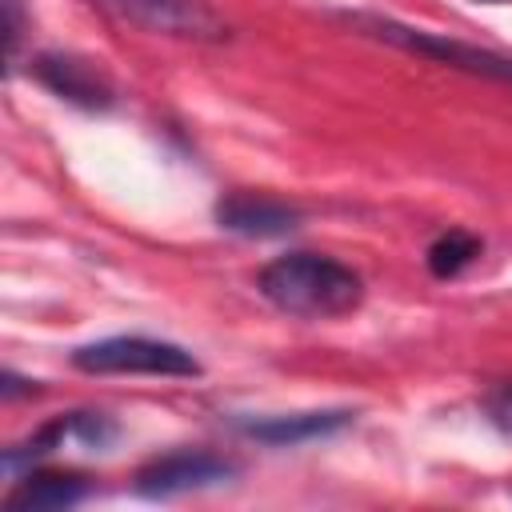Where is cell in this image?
Segmentation results:
<instances>
[{"instance_id": "7a4b0ae2", "label": "cell", "mask_w": 512, "mask_h": 512, "mask_svg": "<svg viewBox=\"0 0 512 512\" xmlns=\"http://www.w3.org/2000/svg\"><path fill=\"white\" fill-rule=\"evenodd\" d=\"M344 20L356 32L372 36V40H384L392 48H404V52L428 56L436 64L460 68L468 76H484V80H496V84H508L512 88V56H500V52H488V48H476V44H464V40H452L444 32L412 28V24H400L392 16H376V12H344Z\"/></svg>"}, {"instance_id": "6da1fadb", "label": "cell", "mask_w": 512, "mask_h": 512, "mask_svg": "<svg viewBox=\"0 0 512 512\" xmlns=\"http://www.w3.org/2000/svg\"><path fill=\"white\" fill-rule=\"evenodd\" d=\"M256 288L272 308L300 320H332L364 300V280L348 264L320 252L276 256L272 264L260 268Z\"/></svg>"}, {"instance_id": "52a82bcc", "label": "cell", "mask_w": 512, "mask_h": 512, "mask_svg": "<svg viewBox=\"0 0 512 512\" xmlns=\"http://www.w3.org/2000/svg\"><path fill=\"white\" fill-rule=\"evenodd\" d=\"M36 76L44 88H52L60 100L80 104V108H108L112 104V84L92 60L68 56V52H44L36 56Z\"/></svg>"}, {"instance_id": "3957f363", "label": "cell", "mask_w": 512, "mask_h": 512, "mask_svg": "<svg viewBox=\"0 0 512 512\" xmlns=\"http://www.w3.org/2000/svg\"><path fill=\"white\" fill-rule=\"evenodd\" d=\"M72 364L92 376H200V360L168 340L108 336L72 352Z\"/></svg>"}, {"instance_id": "7c38bea8", "label": "cell", "mask_w": 512, "mask_h": 512, "mask_svg": "<svg viewBox=\"0 0 512 512\" xmlns=\"http://www.w3.org/2000/svg\"><path fill=\"white\" fill-rule=\"evenodd\" d=\"M480 4H512V0H480Z\"/></svg>"}, {"instance_id": "5b68a950", "label": "cell", "mask_w": 512, "mask_h": 512, "mask_svg": "<svg viewBox=\"0 0 512 512\" xmlns=\"http://www.w3.org/2000/svg\"><path fill=\"white\" fill-rule=\"evenodd\" d=\"M124 20L160 32V36H180V40H224L228 24L204 4V0H100Z\"/></svg>"}, {"instance_id": "8992f818", "label": "cell", "mask_w": 512, "mask_h": 512, "mask_svg": "<svg viewBox=\"0 0 512 512\" xmlns=\"http://www.w3.org/2000/svg\"><path fill=\"white\" fill-rule=\"evenodd\" d=\"M216 224L248 240H268V236H288L300 224V208L264 192H228L216 204Z\"/></svg>"}, {"instance_id": "ba28073f", "label": "cell", "mask_w": 512, "mask_h": 512, "mask_svg": "<svg viewBox=\"0 0 512 512\" xmlns=\"http://www.w3.org/2000/svg\"><path fill=\"white\" fill-rule=\"evenodd\" d=\"M344 424H352L348 408H328V412H292V416H256V420H240V432L272 444V448H296L320 436L340 432Z\"/></svg>"}, {"instance_id": "8fae6325", "label": "cell", "mask_w": 512, "mask_h": 512, "mask_svg": "<svg viewBox=\"0 0 512 512\" xmlns=\"http://www.w3.org/2000/svg\"><path fill=\"white\" fill-rule=\"evenodd\" d=\"M484 412H488V420H492L500 432H508V436H512V380L488 392V400H484Z\"/></svg>"}, {"instance_id": "277c9868", "label": "cell", "mask_w": 512, "mask_h": 512, "mask_svg": "<svg viewBox=\"0 0 512 512\" xmlns=\"http://www.w3.org/2000/svg\"><path fill=\"white\" fill-rule=\"evenodd\" d=\"M232 472H236V464L224 460V456H216V452L180 448V452H168V456L148 460L136 472V492L140 496H152V500H164V496H180V492L224 484Z\"/></svg>"}, {"instance_id": "9c48e42d", "label": "cell", "mask_w": 512, "mask_h": 512, "mask_svg": "<svg viewBox=\"0 0 512 512\" xmlns=\"http://www.w3.org/2000/svg\"><path fill=\"white\" fill-rule=\"evenodd\" d=\"M88 496V484L80 476H64V472H28L24 480H16V488L4 496L8 512H56V508H72Z\"/></svg>"}, {"instance_id": "30bf717a", "label": "cell", "mask_w": 512, "mask_h": 512, "mask_svg": "<svg viewBox=\"0 0 512 512\" xmlns=\"http://www.w3.org/2000/svg\"><path fill=\"white\" fill-rule=\"evenodd\" d=\"M480 236H472V232H464V228H448L444 236H436L432 244H428V272L432 276H440V280H448V276H460L476 256H480Z\"/></svg>"}]
</instances>
